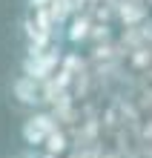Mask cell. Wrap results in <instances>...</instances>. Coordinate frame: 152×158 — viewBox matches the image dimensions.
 I'll use <instances>...</instances> for the list:
<instances>
[{
    "instance_id": "1",
    "label": "cell",
    "mask_w": 152,
    "mask_h": 158,
    "mask_svg": "<svg viewBox=\"0 0 152 158\" xmlns=\"http://www.w3.org/2000/svg\"><path fill=\"white\" fill-rule=\"evenodd\" d=\"M52 132H58V121H55L49 112H35L29 121H23V129H20L23 141L29 144V147H40V144H46Z\"/></svg>"
},
{
    "instance_id": "2",
    "label": "cell",
    "mask_w": 152,
    "mask_h": 158,
    "mask_svg": "<svg viewBox=\"0 0 152 158\" xmlns=\"http://www.w3.org/2000/svg\"><path fill=\"white\" fill-rule=\"evenodd\" d=\"M60 60V52L58 49H46V52H37V55H29V58L23 60V75H29L35 81H46L55 72Z\"/></svg>"
},
{
    "instance_id": "3",
    "label": "cell",
    "mask_w": 152,
    "mask_h": 158,
    "mask_svg": "<svg viewBox=\"0 0 152 158\" xmlns=\"http://www.w3.org/2000/svg\"><path fill=\"white\" fill-rule=\"evenodd\" d=\"M12 95L17 104H23V106H37L43 101V89H40V81H35L29 75H20V78H14L12 83Z\"/></svg>"
},
{
    "instance_id": "4",
    "label": "cell",
    "mask_w": 152,
    "mask_h": 158,
    "mask_svg": "<svg viewBox=\"0 0 152 158\" xmlns=\"http://www.w3.org/2000/svg\"><path fill=\"white\" fill-rule=\"evenodd\" d=\"M95 26L89 23V17L86 15H75L72 20H69V32H66V38H69L72 43H80V40H86L89 35H92Z\"/></svg>"
},
{
    "instance_id": "5",
    "label": "cell",
    "mask_w": 152,
    "mask_h": 158,
    "mask_svg": "<svg viewBox=\"0 0 152 158\" xmlns=\"http://www.w3.org/2000/svg\"><path fill=\"white\" fill-rule=\"evenodd\" d=\"M72 12H75V3H72V0H52V3H49V15H52L55 26L66 23V17H69Z\"/></svg>"
},
{
    "instance_id": "6",
    "label": "cell",
    "mask_w": 152,
    "mask_h": 158,
    "mask_svg": "<svg viewBox=\"0 0 152 158\" xmlns=\"http://www.w3.org/2000/svg\"><path fill=\"white\" fill-rule=\"evenodd\" d=\"M63 150H66V138H63L60 132H52L49 141H46V152H49V155H58V152H63Z\"/></svg>"
},
{
    "instance_id": "7",
    "label": "cell",
    "mask_w": 152,
    "mask_h": 158,
    "mask_svg": "<svg viewBox=\"0 0 152 158\" xmlns=\"http://www.w3.org/2000/svg\"><path fill=\"white\" fill-rule=\"evenodd\" d=\"M121 17H123V20H138V17H144V9H126V3H123Z\"/></svg>"
},
{
    "instance_id": "8",
    "label": "cell",
    "mask_w": 152,
    "mask_h": 158,
    "mask_svg": "<svg viewBox=\"0 0 152 158\" xmlns=\"http://www.w3.org/2000/svg\"><path fill=\"white\" fill-rule=\"evenodd\" d=\"M26 3H29V9L35 12V9H49V3H52V0H26Z\"/></svg>"
}]
</instances>
